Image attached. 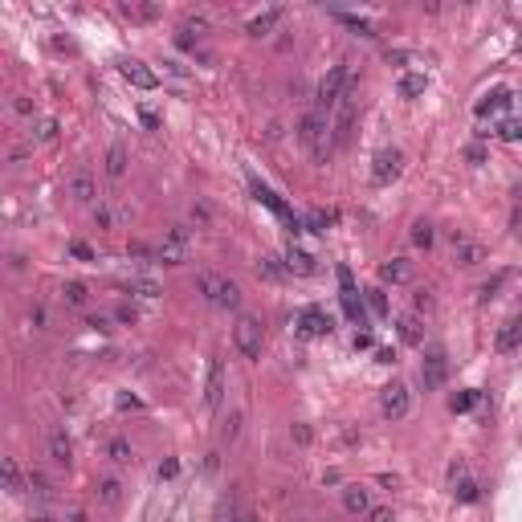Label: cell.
Masks as SVG:
<instances>
[{
    "label": "cell",
    "instance_id": "1",
    "mask_svg": "<svg viewBox=\"0 0 522 522\" xmlns=\"http://www.w3.org/2000/svg\"><path fill=\"white\" fill-rule=\"evenodd\" d=\"M355 86V74H351V65L343 62V65H335L331 74H326L323 82H318V98H314V111H323V114H331V111H339V102L347 98V90Z\"/></svg>",
    "mask_w": 522,
    "mask_h": 522
},
{
    "label": "cell",
    "instance_id": "2",
    "mask_svg": "<svg viewBox=\"0 0 522 522\" xmlns=\"http://www.w3.org/2000/svg\"><path fill=\"white\" fill-rule=\"evenodd\" d=\"M196 290L204 294L212 306H221V310H237V306H241V286H237L233 277H225V274H200V277H196Z\"/></svg>",
    "mask_w": 522,
    "mask_h": 522
},
{
    "label": "cell",
    "instance_id": "3",
    "mask_svg": "<svg viewBox=\"0 0 522 522\" xmlns=\"http://www.w3.org/2000/svg\"><path fill=\"white\" fill-rule=\"evenodd\" d=\"M233 343H237V351H241L245 359H261V351H265V331H261V323L253 314H241V318H237Z\"/></svg>",
    "mask_w": 522,
    "mask_h": 522
},
{
    "label": "cell",
    "instance_id": "4",
    "mask_svg": "<svg viewBox=\"0 0 522 522\" xmlns=\"http://www.w3.org/2000/svg\"><path fill=\"white\" fill-rule=\"evenodd\" d=\"M379 408H384L388 421H404L408 412H412V392H408V384L392 379L388 388L379 392Z\"/></svg>",
    "mask_w": 522,
    "mask_h": 522
},
{
    "label": "cell",
    "instance_id": "5",
    "mask_svg": "<svg viewBox=\"0 0 522 522\" xmlns=\"http://www.w3.org/2000/svg\"><path fill=\"white\" fill-rule=\"evenodd\" d=\"M188 241H192V233L184 225H172L167 228V237H163V245L155 249V261H163V265H179V261L188 257Z\"/></svg>",
    "mask_w": 522,
    "mask_h": 522
},
{
    "label": "cell",
    "instance_id": "6",
    "mask_svg": "<svg viewBox=\"0 0 522 522\" xmlns=\"http://www.w3.org/2000/svg\"><path fill=\"white\" fill-rule=\"evenodd\" d=\"M445 379H449V355H445L440 347H428V351H424V363H421V384L433 392V388H440Z\"/></svg>",
    "mask_w": 522,
    "mask_h": 522
},
{
    "label": "cell",
    "instance_id": "7",
    "mask_svg": "<svg viewBox=\"0 0 522 522\" xmlns=\"http://www.w3.org/2000/svg\"><path fill=\"white\" fill-rule=\"evenodd\" d=\"M294 331L302 335V339H323V335H331L335 331V323H331V314H323V310H302L298 318H294Z\"/></svg>",
    "mask_w": 522,
    "mask_h": 522
},
{
    "label": "cell",
    "instance_id": "8",
    "mask_svg": "<svg viewBox=\"0 0 522 522\" xmlns=\"http://www.w3.org/2000/svg\"><path fill=\"white\" fill-rule=\"evenodd\" d=\"M400 163H404V155L396 151V147H384V151H375L372 160V179L384 188V184H392V179L400 176Z\"/></svg>",
    "mask_w": 522,
    "mask_h": 522
},
{
    "label": "cell",
    "instance_id": "9",
    "mask_svg": "<svg viewBox=\"0 0 522 522\" xmlns=\"http://www.w3.org/2000/svg\"><path fill=\"white\" fill-rule=\"evenodd\" d=\"M65 192L74 196L78 204H94V196H98V184H94V172L90 167H78L74 176H70V184H65Z\"/></svg>",
    "mask_w": 522,
    "mask_h": 522
},
{
    "label": "cell",
    "instance_id": "10",
    "mask_svg": "<svg viewBox=\"0 0 522 522\" xmlns=\"http://www.w3.org/2000/svg\"><path fill=\"white\" fill-rule=\"evenodd\" d=\"M326 130H331L326 114H323V111H306V114H302V123H298V139H302V143H306L310 151H314V143L323 139Z\"/></svg>",
    "mask_w": 522,
    "mask_h": 522
},
{
    "label": "cell",
    "instance_id": "11",
    "mask_svg": "<svg viewBox=\"0 0 522 522\" xmlns=\"http://www.w3.org/2000/svg\"><path fill=\"white\" fill-rule=\"evenodd\" d=\"M221 400H225V363L212 355L209 379H204V404H209V408H221Z\"/></svg>",
    "mask_w": 522,
    "mask_h": 522
},
{
    "label": "cell",
    "instance_id": "12",
    "mask_svg": "<svg viewBox=\"0 0 522 522\" xmlns=\"http://www.w3.org/2000/svg\"><path fill=\"white\" fill-rule=\"evenodd\" d=\"M489 253H486V245L482 241H453V265H461V270H473V265H482Z\"/></svg>",
    "mask_w": 522,
    "mask_h": 522
},
{
    "label": "cell",
    "instance_id": "13",
    "mask_svg": "<svg viewBox=\"0 0 522 522\" xmlns=\"http://www.w3.org/2000/svg\"><path fill=\"white\" fill-rule=\"evenodd\" d=\"M45 449H49V457H53V465L70 470V461H74V445H70V437H65V428H49Z\"/></svg>",
    "mask_w": 522,
    "mask_h": 522
},
{
    "label": "cell",
    "instance_id": "14",
    "mask_svg": "<svg viewBox=\"0 0 522 522\" xmlns=\"http://www.w3.org/2000/svg\"><path fill=\"white\" fill-rule=\"evenodd\" d=\"M118 74H123V78H127L130 86H139V90H155V86H160V78H155V74H151V70H147L143 62H135V57L118 62Z\"/></svg>",
    "mask_w": 522,
    "mask_h": 522
},
{
    "label": "cell",
    "instance_id": "15",
    "mask_svg": "<svg viewBox=\"0 0 522 522\" xmlns=\"http://www.w3.org/2000/svg\"><path fill=\"white\" fill-rule=\"evenodd\" d=\"M379 282H388V286H408L412 282V261L408 257H392L379 265Z\"/></svg>",
    "mask_w": 522,
    "mask_h": 522
},
{
    "label": "cell",
    "instance_id": "16",
    "mask_svg": "<svg viewBox=\"0 0 522 522\" xmlns=\"http://www.w3.org/2000/svg\"><path fill=\"white\" fill-rule=\"evenodd\" d=\"M494 347H498L502 355L518 351V347H522V318H510V323L498 326V335H494Z\"/></svg>",
    "mask_w": 522,
    "mask_h": 522
},
{
    "label": "cell",
    "instance_id": "17",
    "mask_svg": "<svg viewBox=\"0 0 522 522\" xmlns=\"http://www.w3.org/2000/svg\"><path fill=\"white\" fill-rule=\"evenodd\" d=\"M339 286H343V310L351 323H363V306H359V294H355V282H351V270H339Z\"/></svg>",
    "mask_w": 522,
    "mask_h": 522
},
{
    "label": "cell",
    "instance_id": "18",
    "mask_svg": "<svg viewBox=\"0 0 522 522\" xmlns=\"http://www.w3.org/2000/svg\"><path fill=\"white\" fill-rule=\"evenodd\" d=\"M0 473H4V489H9V494H29V477H25V473H21V465H16V457H4V461H0Z\"/></svg>",
    "mask_w": 522,
    "mask_h": 522
},
{
    "label": "cell",
    "instance_id": "19",
    "mask_svg": "<svg viewBox=\"0 0 522 522\" xmlns=\"http://www.w3.org/2000/svg\"><path fill=\"white\" fill-rule=\"evenodd\" d=\"M282 265H286V274H298V277H310L318 265H314V257H310L306 249H286V257H282Z\"/></svg>",
    "mask_w": 522,
    "mask_h": 522
},
{
    "label": "cell",
    "instance_id": "20",
    "mask_svg": "<svg viewBox=\"0 0 522 522\" xmlns=\"http://www.w3.org/2000/svg\"><path fill=\"white\" fill-rule=\"evenodd\" d=\"M204 33H209V21H204V16H184V25H179V37H176V41L184 49H192Z\"/></svg>",
    "mask_w": 522,
    "mask_h": 522
},
{
    "label": "cell",
    "instance_id": "21",
    "mask_svg": "<svg viewBox=\"0 0 522 522\" xmlns=\"http://www.w3.org/2000/svg\"><path fill=\"white\" fill-rule=\"evenodd\" d=\"M277 21H282V9H265V13H257L245 29H249V37H270V33L277 29Z\"/></svg>",
    "mask_w": 522,
    "mask_h": 522
},
{
    "label": "cell",
    "instance_id": "22",
    "mask_svg": "<svg viewBox=\"0 0 522 522\" xmlns=\"http://www.w3.org/2000/svg\"><path fill=\"white\" fill-rule=\"evenodd\" d=\"M343 510H347V514H367V510H372L367 489L363 486H343Z\"/></svg>",
    "mask_w": 522,
    "mask_h": 522
},
{
    "label": "cell",
    "instance_id": "23",
    "mask_svg": "<svg viewBox=\"0 0 522 522\" xmlns=\"http://www.w3.org/2000/svg\"><path fill=\"white\" fill-rule=\"evenodd\" d=\"M396 326H400V339H404L408 347H421V343H424V326H421V318H416V314H400V318H396Z\"/></svg>",
    "mask_w": 522,
    "mask_h": 522
},
{
    "label": "cell",
    "instance_id": "24",
    "mask_svg": "<svg viewBox=\"0 0 522 522\" xmlns=\"http://www.w3.org/2000/svg\"><path fill=\"white\" fill-rule=\"evenodd\" d=\"M106 176L111 179L127 176V147L123 143H111V151H106Z\"/></svg>",
    "mask_w": 522,
    "mask_h": 522
},
{
    "label": "cell",
    "instance_id": "25",
    "mask_svg": "<svg viewBox=\"0 0 522 522\" xmlns=\"http://www.w3.org/2000/svg\"><path fill=\"white\" fill-rule=\"evenodd\" d=\"M123 294H135V298H160V282H151V277H127L123 282Z\"/></svg>",
    "mask_w": 522,
    "mask_h": 522
},
{
    "label": "cell",
    "instance_id": "26",
    "mask_svg": "<svg viewBox=\"0 0 522 522\" xmlns=\"http://www.w3.org/2000/svg\"><path fill=\"white\" fill-rule=\"evenodd\" d=\"M106 457H111L114 465H130V461H135V449H130L127 437H111L106 440Z\"/></svg>",
    "mask_w": 522,
    "mask_h": 522
},
{
    "label": "cell",
    "instance_id": "27",
    "mask_svg": "<svg viewBox=\"0 0 522 522\" xmlns=\"http://www.w3.org/2000/svg\"><path fill=\"white\" fill-rule=\"evenodd\" d=\"M62 302H65V306H74V310H82L86 302H90V290H86L82 282H65V286H62Z\"/></svg>",
    "mask_w": 522,
    "mask_h": 522
},
{
    "label": "cell",
    "instance_id": "28",
    "mask_svg": "<svg viewBox=\"0 0 522 522\" xmlns=\"http://www.w3.org/2000/svg\"><path fill=\"white\" fill-rule=\"evenodd\" d=\"M98 502H102V506H118V502H123V486H118L114 477H102V482H98Z\"/></svg>",
    "mask_w": 522,
    "mask_h": 522
},
{
    "label": "cell",
    "instance_id": "29",
    "mask_svg": "<svg viewBox=\"0 0 522 522\" xmlns=\"http://www.w3.org/2000/svg\"><path fill=\"white\" fill-rule=\"evenodd\" d=\"M253 270H257V277H265V282H282V277H286V265L277 257H261Z\"/></svg>",
    "mask_w": 522,
    "mask_h": 522
},
{
    "label": "cell",
    "instance_id": "30",
    "mask_svg": "<svg viewBox=\"0 0 522 522\" xmlns=\"http://www.w3.org/2000/svg\"><path fill=\"white\" fill-rule=\"evenodd\" d=\"M453 498H457V502H477V498H482V494H477V482H473L470 473L453 482Z\"/></svg>",
    "mask_w": 522,
    "mask_h": 522
},
{
    "label": "cell",
    "instance_id": "31",
    "mask_svg": "<svg viewBox=\"0 0 522 522\" xmlns=\"http://www.w3.org/2000/svg\"><path fill=\"white\" fill-rule=\"evenodd\" d=\"M29 139H37V143H49V139H57V118H37L29 130Z\"/></svg>",
    "mask_w": 522,
    "mask_h": 522
},
{
    "label": "cell",
    "instance_id": "32",
    "mask_svg": "<svg viewBox=\"0 0 522 522\" xmlns=\"http://www.w3.org/2000/svg\"><path fill=\"white\" fill-rule=\"evenodd\" d=\"M123 16H130V21H155L160 4H123Z\"/></svg>",
    "mask_w": 522,
    "mask_h": 522
},
{
    "label": "cell",
    "instance_id": "33",
    "mask_svg": "<svg viewBox=\"0 0 522 522\" xmlns=\"http://www.w3.org/2000/svg\"><path fill=\"white\" fill-rule=\"evenodd\" d=\"M424 86H428V82H424V74H404V78H400V94H404V98H416V94H424Z\"/></svg>",
    "mask_w": 522,
    "mask_h": 522
},
{
    "label": "cell",
    "instance_id": "34",
    "mask_svg": "<svg viewBox=\"0 0 522 522\" xmlns=\"http://www.w3.org/2000/svg\"><path fill=\"white\" fill-rule=\"evenodd\" d=\"M335 21H339V25H347V29H355L359 37H375L372 25H367V21H359V16H351V13H335Z\"/></svg>",
    "mask_w": 522,
    "mask_h": 522
},
{
    "label": "cell",
    "instance_id": "35",
    "mask_svg": "<svg viewBox=\"0 0 522 522\" xmlns=\"http://www.w3.org/2000/svg\"><path fill=\"white\" fill-rule=\"evenodd\" d=\"M29 489L37 494V498H53V486H49V477H45V473H37V470L29 473Z\"/></svg>",
    "mask_w": 522,
    "mask_h": 522
},
{
    "label": "cell",
    "instance_id": "36",
    "mask_svg": "<svg viewBox=\"0 0 522 522\" xmlns=\"http://www.w3.org/2000/svg\"><path fill=\"white\" fill-rule=\"evenodd\" d=\"M506 102H510V94H506V90H494V94H489L486 102L477 106V114H494V111H502Z\"/></svg>",
    "mask_w": 522,
    "mask_h": 522
},
{
    "label": "cell",
    "instance_id": "37",
    "mask_svg": "<svg viewBox=\"0 0 522 522\" xmlns=\"http://www.w3.org/2000/svg\"><path fill=\"white\" fill-rule=\"evenodd\" d=\"M412 241L421 245V249H428V245H433V225H428V221H416V225H412Z\"/></svg>",
    "mask_w": 522,
    "mask_h": 522
},
{
    "label": "cell",
    "instance_id": "38",
    "mask_svg": "<svg viewBox=\"0 0 522 522\" xmlns=\"http://www.w3.org/2000/svg\"><path fill=\"white\" fill-rule=\"evenodd\" d=\"M241 518H245V514L237 510V502L228 498V502H221V510H216V518H212V522H241Z\"/></svg>",
    "mask_w": 522,
    "mask_h": 522
},
{
    "label": "cell",
    "instance_id": "39",
    "mask_svg": "<svg viewBox=\"0 0 522 522\" xmlns=\"http://www.w3.org/2000/svg\"><path fill=\"white\" fill-rule=\"evenodd\" d=\"M367 306H372V314H388V298H384V290H367Z\"/></svg>",
    "mask_w": 522,
    "mask_h": 522
},
{
    "label": "cell",
    "instance_id": "40",
    "mask_svg": "<svg viewBox=\"0 0 522 522\" xmlns=\"http://www.w3.org/2000/svg\"><path fill=\"white\" fill-rule=\"evenodd\" d=\"M498 135H502L506 143H514V139H522V123H514V118H506L502 127H498Z\"/></svg>",
    "mask_w": 522,
    "mask_h": 522
},
{
    "label": "cell",
    "instance_id": "41",
    "mask_svg": "<svg viewBox=\"0 0 522 522\" xmlns=\"http://www.w3.org/2000/svg\"><path fill=\"white\" fill-rule=\"evenodd\" d=\"M29 323L37 326V331H49V310L45 306H33L29 310Z\"/></svg>",
    "mask_w": 522,
    "mask_h": 522
},
{
    "label": "cell",
    "instance_id": "42",
    "mask_svg": "<svg viewBox=\"0 0 522 522\" xmlns=\"http://www.w3.org/2000/svg\"><path fill=\"white\" fill-rule=\"evenodd\" d=\"M176 473H179V461H176V457H167V461H160V482H172Z\"/></svg>",
    "mask_w": 522,
    "mask_h": 522
},
{
    "label": "cell",
    "instance_id": "43",
    "mask_svg": "<svg viewBox=\"0 0 522 522\" xmlns=\"http://www.w3.org/2000/svg\"><path fill=\"white\" fill-rule=\"evenodd\" d=\"M13 111L21 114V118H33V98H25V94H16V98H13Z\"/></svg>",
    "mask_w": 522,
    "mask_h": 522
},
{
    "label": "cell",
    "instance_id": "44",
    "mask_svg": "<svg viewBox=\"0 0 522 522\" xmlns=\"http://www.w3.org/2000/svg\"><path fill=\"white\" fill-rule=\"evenodd\" d=\"M70 253H74L78 261H94V249H90L86 241H74V245H70Z\"/></svg>",
    "mask_w": 522,
    "mask_h": 522
},
{
    "label": "cell",
    "instance_id": "45",
    "mask_svg": "<svg viewBox=\"0 0 522 522\" xmlns=\"http://www.w3.org/2000/svg\"><path fill=\"white\" fill-rule=\"evenodd\" d=\"M473 400H477L473 392H461V396H453V412H470V408H473Z\"/></svg>",
    "mask_w": 522,
    "mask_h": 522
},
{
    "label": "cell",
    "instance_id": "46",
    "mask_svg": "<svg viewBox=\"0 0 522 522\" xmlns=\"http://www.w3.org/2000/svg\"><path fill=\"white\" fill-rule=\"evenodd\" d=\"M290 437L298 440V445H310V440H314V433H310L306 424H294V428H290Z\"/></svg>",
    "mask_w": 522,
    "mask_h": 522
},
{
    "label": "cell",
    "instance_id": "47",
    "mask_svg": "<svg viewBox=\"0 0 522 522\" xmlns=\"http://www.w3.org/2000/svg\"><path fill=\"white\" fill-rule=\"evenodd\" d=\"M502 282H506V274H494V277L486 282V286H482V294H486V298H494V294L502 290Z\"/></svg>",
    "mask_w": 522,
    "mask_h": 522
},
{
    "label": "cell",
    "instance_id": "48",
    "mask_svg": "<svg viewBox=\"0 0 522 522\" xmlns=\"http://www.w3.org/2000/svg\"><path fill=\"white\" fill-rule=\"evenodd\" d=\"M412 302H416V310H433V290H416Z\"/></svg>",
    "mask_w": 522,
    "mask_h": 522
},
{
    "label": "cell",
    "instance_id": "49",
    "mask_svg": "<svg viewBox=\"0 0 522 522\" xmlns=\"http://www.w3.org/2000/svg\"><path fill=\"white\" fill-rule=\"evenodd\" d=\"M367 522H392V510L388 506H375V510H367Z\"/></svg>",
    "mask_w": 522,
    "mask_h": 522
},
{
    "label": "cell",
    "instance_id": "50",
    "mask_svg": "<svg viewBox=\"0 0 522 522\" xmlns=\"http://www.w3.org/2000/svg\"><path fill=\"white\" fill-rule=\"evenodd\" d=\"M237 428H241V416L233 412V416H228V424H225V433H221V437H225V440H233V437H237Z\"/></svg>",
    "mask_w": 522,
    "mask_h": 522
},
{
    "label": "cell",
    "instance_id": "51",
    "mask_svg": "<svg viewBox=\"0 0 522 522\" xmlns=\"http://www.w3.org/2000/svg\"><path fill=\"white\" fill-rule=\"evenodd\" d=\"M114 318H118V323H135V318H139V310H135V306H118Z\"/></svg>",
    "mask_w": 522,
    "mask_h": 522
},
{
    "label": "cell",
    "instance_id": "52",
    "mask_svg": "<svg viewBox=\"0 0 522 522\" xmlns=\"http://www.w3.org/2000/svg\"><path fill=\"white\" fill-rule=\"evenodd\" d=\"M465 155H470V163H486V147H482V143H473L470 151H465Z\"/></svg>",
    "mask_w": 522,
    "mask_h": 522
},
{
    "label": "cell",
    "instance_id": "53",
    "mask_svg": "<svg viewBox=\"0 0 522 522\" xmlns=\"http://www.w3.org/2000/svg\"><path fill=\"white\" fill-rule=\"evenodd\" d=\"M510 228H514V233H522V204L514 209V216H510Z\"/></svg>",
    "mask_w": 522,
    "mask_h": 522
},
{
    "label": "cell",
    "instance_id": "54",
    "mask_svg": "<svg viewBox=\"0 0 522 522\" xmlns=\"http://www.w3.org/2000/svg\"><path fill=\"white\" fill-rule=\"evenodd\" d=\"M139 118H143V127H151V130L160 127V118H155V114H151V111H143V114H139Z\"/></svg>",
    "mask_w": 522,
    "mask_h": 522
},
{
    "label": "cell",
    "instance_id": "55",
    "mask_svg": "<svg viewBox=\"0 0 522 522\" xmlns=\"http://www.w3.org/2000/svg\"><path fill=\"white\" fill-rule=\"evenodd\" d=\"M94 221L98 225H111V209H94Z\"/></svg>",
    "mask_w": 522,
    "mask_h": 522
},
{
    "label": "cell",
    "instance_id": "56",
    "mask_svg": "<svg viewBox=\"0 0 522 522\" xmlns=\"http://www.w3.org/2000/svg\"><path fill=\"white\" fill-rule=\"evenodd\" d=\"M70 522H86V514H82V510H74V514H70Z\"/></svg>",
    "mask_w": 522,
    "mask_h": 522
},
{
    "label": "cell",
    "instance_id": "57",
    "mask_svg": "<svg viewBox=\"0 0 522 522\" xmlns=\"http://www.w3.org/2000/svg\"><path fill=\"white\" fill-rule=\"evenodd\" d=\"M241 522H257V518H253V514H245V518H241Z\"/></svg>",
    "mask_w": 522,
    "mask_h": 522
},
{
    "label": "cell",
    "instance_id": "58",
    "mask_svg": "<svg viewBox=\"0 0 522 522\" xmlns=\"http://www.w3.org/2000/svg\"><path fill=\"white\" fill-rule=\"evenodd\" d=\"M37 522H53V518H49V514H41V518H37Z\"/></svg>",
    "mask_w": 522,
    "mask_h": 522
}]
</instances>
